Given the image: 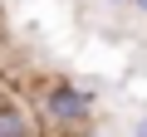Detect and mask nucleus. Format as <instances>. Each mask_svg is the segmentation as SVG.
Returning a JSON list of instances; mask_svg holds the SVG:
<instances>
[{
  "label": "nucleus",
  "mask_w": 147,
  "mask_h": 137,
  "mask_svg": "<svg viewBox=\"0 0 147 137\" xmlns=\"http://www.w3.org/2000/svg\"><path fill=\"white\" fill-rule=\"evenodd\" d=\"M88 108H93V98H88L84 88H74V83H54V88L44 93V113H49V122H59V127L88 122Z\"/></svg>",
  "instance_id": "f257e3e1"
},
{
  "label": "nucleus",
  "mask_w": 147,
  "mask_h": 137,
  "mask_svg": "<svg viewBox=\"0 0 147 137\" xmlns=\"http://www.w3.org/2000/svg\"><path fill=\"white\" fill-rule=\"evenodd\" d=\"M0 137H30V118L15 103H0Z\"/></svg>",
  "instance_id": "f03ea898"
},
{
  "label": "nucleus",
  "mask_w": 147,
  "mask_h": 137,
  "mask_svg": "<svg viewBox=\"0 0 147 137\" xmlns=\"http://www.w3.org/2000/svg\"><path fill=\"white\" fill-rule=\"evenodd\" d=\"M132 10H142V15H147V0H132Z\"/></svg>",
  "instance_id": "7ed1b4c3"
},
{
  "label": "nucleus",
  "mask_w": 147,
  "mask_h": 137,
  "mask_svg": "<svg viewBox=\"0 0 147 137\" xmlns=\"http://www.w3.org/2000/svg\"><path fill=\"white\" fill-rule=\"evenodd\" d=\"M137 137H147V118H142V122H137Z\"/></svg>",
  "instance_id": "20e7f679"
},
{
  "label": "nucleus",
  "mask_w": 147,
  "mask_h": 137,
  "mask_svg": "<svg viewBox=\"0 0 147 137\" xmlns=\"http://www.w3.org/2000/svg\"><path fill=\"white\" fill-rule=\"evenodd\" d=\"M113 5H132V0H113Z\"/></svg>",
  "instance_id": "39448f33"
}]
</instances>
